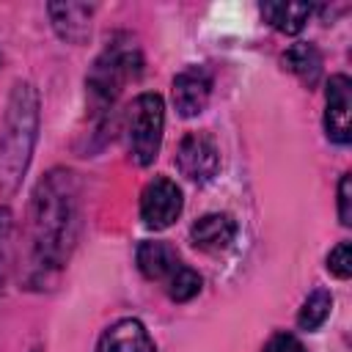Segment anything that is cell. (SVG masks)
<instances>
[{"instance_id":"8fae6325","label":"cell","mask_w":352,"mask_h":352,"mask_svg":"<svg viewBox=\"0 0 352 352\" xmlns=\"http://www.w3.org/2000/svg\"><path fill=\"white\" fill-rule=\"evenodd\" d=\"M47 11H50V19H52V28L58 30V36L63 41L82 44L88 38L94 6H85V3H50Z\"/></svg>"},{"instance_id":"2e32d148","label":"cell","mask_w":352,"mask_h":352,"mask_svg":"<svg viewBox=\"0 0 352 352\" xmlns=\"http://www.w3.org/2000/svg\"><path fill=\"white\" fill-rule=\"evenodd\" d=\"M201 292V275L179 261V267L168 275V294L176 302H187Z\"/></svg>"},{"instance_id":"7c38bea8","label":"cell","mask_w":352,"mask_h":352,"mask_svg":"<svg viewBox=\"0 0 352 352\" xmlns=\"http://www.w3.org/2000/svg\"><path fill=\"white\" fill-rule=\"evenodd\" d=\"M179 267V256L168 242H140L138 248V270L148 280H162Z\"/></svg>"},{"instance_id":"7a4b0ae2","label":"cell","mask_w":352,"mask_h":352,"mask_svg":"<svg viewBox=\"0 0 352 352\" xmlns=\"http://www.w3.org/2000/svg\"><path fill=\"white\" fill-rule=\"evenodd\" d=\"M38 132V94L30 82H16L0 124V190L14 192L30 165Z\"/></svg>"},{"instance_id":"6da1fadb","label":"cell","mask_w":352,"mask_h":352,"mask_svg":"<svg viewBox=\"0 0 352 352\" xmlns=\"http://www.w3.org/2000/svg\"><path fill=\"white\" fill-rule=\"evenodd\" d=\"M77 228L80 204L74 173L55 168L38 182L30 206V272L36 283H44L66 264Z\"/></svg>"},{"instance_id":"30bf717a","label":"cell","mask_w":352,"mask_h":352,"mask_svg":"<svg viewBox=\"0 0 352 352\" xmlns=\"http://www.w3.org/2000/svg\"><path fill=\"white\" fill-rule=\"evenodd\" d=\"M190 236H192V245L198 250H206V253H220L226 250L234 236H236V223L231 214L226 212H212V214H204L201 220L192 223L190 228Z\"/></svg>"},{"instance_id":"ffe728a7","label":"cell","mask_w":352,"mask_h":352,"mask_svg":"<svg viewBox=\"0 0 352 352\" xmlns=\"http://www.w3.org/2000/svg\"><path fill=\"white\" fill-rule=\"evenodd\" d=\"M264 352H305V346H302L300 338L292 336V333H275V336L267 341Z\"/></svg>"},{"instance_id":"9a60e30c","label":"cell","mask_w":352,"mask_h":352,"mask_svg":"<svg viewBox=\"0 0 352 352\" xmlns=\"http://www.w3.org/2000/svg\"><path fill=\"white\" fill-rule=\"evenodd\" d=\"M330 308H333V294L327 292V289H314L308 297H305V302H302V308H300V314H297V324H300V330H316V327H322L324 324V319L330 316Z\"/></svg>"},{"instance_id":"ba28073f","label":"cell","mask_w":352,"mask_h":352,"mask_svg":"<svg viewBox=\"0 0 352 352\" xmlns=\"http://www.w3.org/2000/svg\"><path fill=\"white\" fill-rule=\"evenodd\" d=\"M212 94V74L206 66H187L173 77V104L179 116L192 118L198 116Z\"/></svg>"},{"instance_id":"5bb4252c","label":"cell","mask_w":352,"mask_h":352,"mask_svg":"<svg viewBox=\"0 0 352 352\" xmlns=\"http://www.w3.org/2000/svg\"><path fill=\"white\" fill-rule=\"evenodd\" d=\"M261 16L280 33H300L311 16L308 3H261Z\"/></svg>"},{"instance_id":"3957f363","label":"cell","mask_w":352,"mask_h":352,"mask_svg":"<svg viewBox=\"0 0 352 352\" xmlns=\"http://www.w3.org/2000/svg\"><path fill=\"white\" fill-rule=\"evenodd\" d=\"M140 66H143V60H140L138 47L124 36L113 38L102 50V55L94 60L88 77H85L94 113L110 110L113 102L118 99V94L124 91V85L140 74Z\"/></svg>"},{"instance_id":"ac0fdd59","label":"cell","mask_w":352,"mask_h":352,"mask_svg":"<svg viewBox=\"0 0 352 352\" xmlns=\"http://www.w3.org/2000/svg\"><path fill=\"white\" fill-rule=\"evenodd\" d=\"M327 272H333L341 280L352 275V248H349V242H338L327 253Z\"/></svg>"},{"instance_id":"277c9868","label":"cell","mask_w":352,"mask_h":352,"mask_svg":"<svg viewBox=\"0 0 352 352\" xmlns=\"http://www.w3.org/2000/svg\"><path fill=\"white\" fill-rule=\"evenodd\" d=\"M165 104L160 94H140L126 113V138L129 151L138 165H151L162 146Z\"/></svg>"},{"instance_id":"e0dca14e","label":"cell","mask_w":352,"mask_h":352,"mask_svg":"<svg viewBox=\"0 0 352 352\" xmlns=\"http://www.w3.org/2000/svg\"><path fill=\"white\" fill-rule=\"evenodd\" d=\"M11 209L0 206V286L6 283L8 267H11Z\"/></svg>"},{"instance_id":"5b68a950","label":"cell","mask_w":352,"mask_h":352,"mask_svg":"<svg viewBox=\"0 0 352 352\" xmlns=\"http://www.w3.org/2000/svg\"><path fill=\"white\" fill-rule=\"evenodd\" d=\"M182 212V190L168 176L151 179L140 192V220L146 228L162 231Z\"/></svg>"},{"instance_id":"44dd1931","label":"cell","mask_w":352,"mask_h":352,"mask_svg":"<svg viewBox=\"0 0 352 352\" xmlns=\"http://www.w3.org/2000/svg\"><path fill=\"white\" fill-rule=\"evenodd\" d=\"M30 352H41V349H38V346H36V349H30Z\"/></svg>"},{"instance_id":"8992f818","label":"cell","mask_w":352,"mask_h":352,"mask_svg":"<svg viewBox=\"0 0 352 352\" xmlns=\"http://www.w3.org/2000/svg\"><path fill=\"white\" fill-rule=\"evenodd\" d=\"M176 165L190 182H209L220 168V154L214 140L206 132H190L176 151Z\"/></svg>"},{"instance_id":"4fadbf2b","label":"cell","mask_w":352,"mask_h":352,"mask_svg":"<svg viewBox=\"0 0 352 352\" xmlns=\"http://www.w3.org/2000/svg\"><path fill=\"white\" fill-rule=\"evenodd\" d=\"M283 66L292 72V74H297L305 85H316L319 82V74H322V52L314 47V44H308V41H297V44H292L286 52H283Z\"/></svg>"},{"instance_id":"9c48e42d","label":"cell","mask_w":352,"mask_h":352,"mask_svg":"<svg viewBox=\"0 0 352 352\" xmlns=\"http://www.w3.org/2000/svg\"><path fill=\"white\" fill-rule=\"evenodd\" d=\"M96 352H154V341H151L148 330L143 327V322L118 319L116 324H110L102 333Z\"/></svg>"},{"instance_id":"52a82bcc","label":"cell","mask_w":352,"mask_h":352,"mask_svg":"<svg viewBox=\"0 0 352 352\" xmlns=\"http://www.w3.org/2000/svg\"><path fill=\"white\" fill-rule=\"evenodd\" d=\"M352 113V82L346 74H333L327 80V104H324V132L333 143L346 146L352 138L349 126Z\"/></svg>"},{"instance_id":"d6986e66","label":"cell","mask_w":352,"mask_h":352,"mask_svg":"<svg viewBox=\"0 0 352 352\" xmlns=\"http://www.w3.org/2000/svg\"><path fill=\"white\" fill-rule=\"evenodd\" d=\"M338 220L344 226L352 223V173H344L338 182Z\"/></svg>"}]
</instances>
